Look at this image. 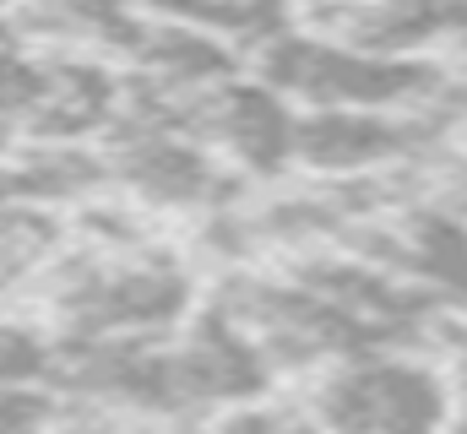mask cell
<instances>
[{"label":"cell","mask_w":467,"mask_h":434,"mask_svg":"<svg viewBox=\"0 0 467 434\" xmlns=\"http://www.w3.org/2000/svg\"><path fill=\"white\" fill-rule=\"evenodd\" d=\"M446 147H451V152H462V158H467V119L457 125V130H451V141H446Z\"/></svg>","instance_id":"15"},{"label":"cell","mask_w":467,"mask_h":434,"mask_svg":"<svg viewBox=\"0 0 467 434\" xmlns=\"http://www.w3.org/2000/svg\"><path fill=\"white\" fill-rule=\"evenodd\" d=\"M299 418L332 434H451L457 369L430 342H380L299 375Z\"/></svg>","instance_id":"3"},{"label":"cell","mask_w":467,"mask_h":434,"mask_svg":"<svg viewBox=\"0 0 467 434\" xmlns=\"http://www.w3.org/2000/svg\"><path fill=\"white\" fill-rule=\"evenodd\" d=\"M169 375H174V397H180L185 424H202L218 408L266 402V391L277 386L266 353L213 299L196 305L169 331Z\"/></svg>","instance_id":"6"},{"label":"cell","mask_w":467,"mask_h":434,"mask_svg":"<svg viewBox=\"0 0 467 434\" xmlns=\"http://www.w3.org/2000/svg\"><path fill=\"white\" fill-rule=\"evenodd\" d=\"M288 16H316V11H327V5H337V0H277Z\"/></svg>","instance_id":"13"},{"label":"cell","mask_w":467,"mask_h":434,"mask_svg":"<svg viewBox=\"0 0 467 434\" xmlns=\"http://www.w3.org/2000/svg\"><path fill=\"white\" fill-rule=\"evenodd\" d=\"M369 55H441L467 33V0H337L316 16H294Z\"/></svg>","instance_id":"7"},{"label":"cell","mask_w":467,"mask_h":434,"mask_svg":"<svg viewBox=\"0 0 467 434\" xmlns=\"http://www.w3.org/2000/svg\"><path fill=\"white\" fill-rule=\"evenodd\" d=\"M49 347L55 336L33 315L0 310V386H49Z\"/></svg>","instance_id":"9"},{"label":"cell","mask_w":467,"mask_h":434,"mask_svg":"<svg viewBox=\"0 0 467 434\" xmlns=\"http://www.w3.org/2000/svg\"><path fill=\"white\" fill-rule=\"evenodd\" d=\"M44 93H49V55L0 33V125L22 136L44 104Z\"/></svg>","instance_id":"8"},{"label":"cell","mask_w":467,"mask_h":434,"mask_svg":"<svg viewBox=\"0 0 467 434\" xmlns=\"http://www.w3.org/2000/svg\"><path fill=\"white\" fill-rule=\"evenodd\" d=\"M60 397L49 386H0V434H55Z\"/></svg>","instance_id":"10"},{"label":"cell","mask_w":467,"mask_h":434,"mask_svg":"<svg viewBox=\"0 0 467 434\" xmlns=\"http://www.w3.org/2000/svg\"><path fill=\"white\" fill-rule=\"evenodd\" d=\"M288 434H332V429H321V424H310V418H288Z\"/></svg>","instance_id":"14"},{"label":"cell","mask_w":467,"mask_h":434,"mask_svg":"<svg viewBox=\"0 0 467 434\" xmlns=\"http://www.w3.org/2000/svg\"><path fill=\"white\" fill-rule=\"evenodd\" d=\"M202 434H288V413H272L266 402H239L202 418Z\"/></svg>","instance_id":"11"},{"label":"cell","mask_w":467,"mask_h":434,"mask_svg":"<svg viewBox=\"0 0 467 434\" xmlns=\"http://www.w3.org/2000/svg\"><path fill=\"white\" fill-rule=\"evenodd\" d=\"M93 147L104 158V191H119L147 217H213L250 191L202 141L141 114H115Z\"/></svg>","instance_id":"4"},{"label":"cell","mask_w":467,"mask_h":434,"mask_svg":"<svg viewBox=\"0 0 467 434\" xmlns=\"http://www.w3.org/2000/svg\"><path fill=\"white\" fill-rule=\"evenodd\" d=\"M33 321L49 336H163L196 310V266L158 244H77L33 272Z\"/></svg>","instance_id":"1"},{"label":"cell","mask_w":467,"mask_h":434,"mask_svg":"<svg viewBox=\"0 0 467 434\" xmlns=\"http://www.w3.org/2000/svg\"><path fill=\"white\" fill-rule=\"evenodd\" d=\"M244 71L294 108H430L451 88L441 55H369L294 16L244 49Z\"/></svg>","instance_id":"2"},{"label":"cell","mask_w":467,"mask_h":434,"mask_svg":"<svg viewBox=\"0 0 467 434\" xmlns=\"http://www.w3.org/2000/svg\"><path fill=\"white\" fill-rule=\"evenodd\" d=\"M446 147L430 108H294L288 174L299 180H369L408 169Z\"/></svg>","instance_id":"5"},{"label":"cell","mask_w":467,"mask_h":434,"mask_svg":"<svg viewBox=\"0 0 467 434\" xmlns=\"http://www.w3.org/2000/svg\"><path fill=\"white\" fill-rule=\"evenodd\" d=\"M446 66H451V77L467 88V33H457V38L446 44Z\"/></svg>","instance_id":"12"}]
</instances>
